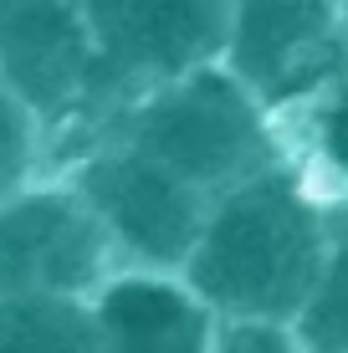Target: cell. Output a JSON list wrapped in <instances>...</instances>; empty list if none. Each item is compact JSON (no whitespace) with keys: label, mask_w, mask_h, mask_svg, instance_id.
Instances as JSON below:
<instances>
[{"label":"cell","mask_w":348,"mask_h":353,"mask_svg":"<svg viewBox=\"0 0 348 353\" xmlns=\"http://www.w3.org/2000/svg\"><path fill=\"white\" fill-rule=\"evenodd\" d=\"M333 200L292 159L221 190L179 276L215 318L292 323L328 251Z\"/></svg>","instance_id":"obj_1"},{"label":"cell","mask_w":348,"mask_h":353,"mask_svg":"<svg viewBox=\"0 0 348 353\" xmlns=\"http://www.w3.org/2000/svg\"><path fill=\"white\" fill-rule=\"evenodd\" d=\"M113 139L143 149L210 200L287 159L277 113L221 62L139 92L118 113Z\"/></svg>","instance_id":"obj_2"},{"label":"cell","mask_w":348,"mask_h":353,"mask_svg":"<svg viewBox=\"0 0 348 353\" xmlns=\"http://www.w3.org/2000/svg\"><path fill=\"white\" fill-rule=\"evenodd\" d=\"M72 185L92 205L118 261L139 272H179L205 225L210 194L179 179L123 139H108L72 164Z\"/></svg>","instance_id":"obj_3"},{"label":"cell","mask_w":348,"mask_h":353,"mask_svg":"<svg viewBox=\"0 0 348 353\" xmlns=\"http://www.w3.org/2000/svg\"><path fill=\"white\" fill-rule=\"evenodd\" d=\"M113 272L123 261L72 179H31L0 200V297L92 302Z\"/></svg>","instance_id":"obj_4"},{"label":"cell","mask_w":348,"mask_h":353,"mask_svg":"<svg viewBox=\"0 0 348 353\" xmlns=\"http://www.w3.org/2000/svg\"><path fill=\"white\" fill-rule=\"evenodd\" d=\"M221 67L272 113H297L348 72L338 0H231Z\"/></svg>","instance_id":"obj_5"},{"label":"cell","mask_w":348,"mask_h":353,"mask_svg":"<svg viewBox=\"0 0 348 353\" xmlns=\"http://www.w3.org/2000/svg\"><path fill=\"white\" fill-rule=\"evenodd\" d=\"M118 108L139 92L221 62L231 0H77Z\"/></svg>","instance_id":"obj_6"},{"label":"cell","mask_w":348,"mask_h":353,"mask_svg":"<svg viewBox=\"0 0 348 353\" xmlns=\"http://www.w3.org/2000/svg\"><path fill=\"white\" fill-rule=\"evenodd\" d=\"M0 82L46 133L113 97L77 0H0Z\"/></svg>","instance_id":"obj_7"},{"label":"cell","mask_w":348,"mask_h":353,"mask_svg":"<svg viewBox=\"0 0 348 353\" xmlns=\"http://www.w3.org/2000/svg\"><path fill=\"white\" fill-rule=\"evenodd\" d=\"M98 353H215V312L179 272L123 266L92 292Z\"/></svg>","instance_id":"obj_8"},{"label":"cell","mask_w":348,"mask_h":353,"mask_svg":"<svg viewBox=\"0 0 348 353\" xmlns=\"http://www.w3.org/2000/svg\"><path fill=\"white\" fill-rule=\"evenodd\" d=\"M0 353H98V323L72 297H0Z\"/></svg>","instance_id":"obj_9"},{"label":"cell","mask_w":348,"mask_h":353,"mask_svg":"<svg viewBox=\"0 0 348 353\" xmlns=\"http://www.w3.org/2000/svg\"><path fill=\"white\" fill-rule=\"evenodd\" d=\"M292 327L307 353H348V200H333L328 251Z\"/></svg>","instance_id":"obj_10"},{"label":"cell","mask_w":348,"mask_h":353,"mask_svg":"<svg viewBox=\"0 0 348 353\" xmlns=\"http://www.w3.org/2000/svg\"><path fill=\"white\" fill-rule=\"evenodd\" d=\"M297 113L307 118V159H313V169L303 174L328 200H348V72Z\"/></svg>","instance_id":"obj_11"},{"label":"cell","mask_w":348,"mask_h":353,"mask_svg":"<svg viewBox=\"0 0 348 353\" xmlns=\"http://www.w3.org/2000/svg\"><path fill=\"white\" fill-rule=\"evenodd\" d=\"M41 139H46V128L36 123V113L0 82V200L16 194V190H26L36 179Z\"/></svg>","instance_id":"obj_12"},{"label":"cell","mask_w":348,"mask_h":353,"mask_svg":"<svg viewBox=\"0 0 348 353\" xmlns=\"http://www.w3.org/2000/svg\"><path fill=\"white\" fill-rule=\"evenodd\" d=\"M215 353H307L282 318H215Z\"/></svg>","instance_id":"obj_13"},{"label":"cell","mask_w":348,"mask_h":353,"mask_svg":"<svg viewBox=\"0 0 348 353\" xmlns=\"http://www.w3.org/2000/svg\"><path fill=\"white\" fill-rule=\"evenodd\" d=\"M338 31H343V41H348V0H338Z\"/></svg>","instance_id":"obj_14"}]
</instances>
